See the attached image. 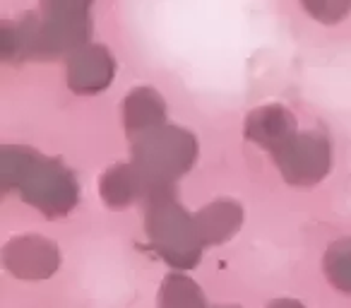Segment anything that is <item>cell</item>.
<instances>
[{
    "mask_svg": "<svg viewBox=\"0 0 351 308\" xmlns=\"http://www.w3.org/2000/svg\"><path fill=\"white\" fill-rule=\"evenodd\" d=\"M3 191L17 196L46 217H63L80 202L73 171L58 159H49L29 147H3Z\"/></svg>",
    "mask_w": 351,
    "mask_h": 308,
    "instance_id": "6da1fadb",
    "label": "cell"
},
{
    "mask_svg": "<svg viewBox=\"0 0 351 308\" xmlns=\"http://www.w3.org/2000/svg\"><path fill=\"white\" fill-rule=\"evenodd\" d=\"M197 162V140L191 130L161 126L132 140V164L147 183V196L186 176Z\"/></svg>",
    "mask_w": 351,
    "mask_h": 308,
    "instance_id": "7a4b0ae2",
    "label": "cell"
},
{
    "mask_svg": "<svg viewBox=\"0 0 351 308\" xmlns=\"http://www.w3.org/2000/svg\"><path fill=\"white\" fill-rule=\"evenodd\" d=\"M147 205V236L161 255L176 268H191L200 258L202 241L197 236L195 220L176 200L173 188L149 193Z\"/></svg>",
    "mask_w": 351,
    "mask_h": 308,
    "instance_id": "3957f363",
    "label": "cell"
},
{
    "mask_svg": "<svg viewBox=\"0 0 351 308\" xmlns=\"http://www.w3.org/2000/svg\"><path fill=\"white\" fill-rule=\"evenodd\" d=\"M287 183L311 188L330 174L332 147L322 132H296L287 145L272 154Z\"/></svg>",
    "mask_w": 351,
    "mask_h": 308,
    "instance_id": "277c9868",
    "label": "cell"
},
{
    "mask_svg": "<svg viewBox=\"0 0 351 308\" xmlns=\"http://www.w3.org/2000/svg\"><path fill=\"white\" fill-rule=\"evenodd\" d=\"M68 87L75 94H97L111 84L116 60L101 44H84L68 56Z\"/></svg>",
    "mask_w": 351,
    "mask_h": 308,
    "instance_id": "5b68a950",
    "label": "cell"
},
{
    "mask_svg": "<svg viewBox=\"0 0 351 308\" xmlns=\"http://www.w3.org/2000/svg\"><path fill=\"white\" fill-rule=\"evenodd\" d=\"M5 265L15 274L27 279L49 277L58 270L60 250L41 236H22L5 246Z\"/></svg>",
    "mask_w": 351,
    "mask_h": 308,
    "instance_id": "8992f818",
    "label": "cell"
},
{
    "mask_svg": "<svg viewBox=\"0 0 351 308\" xmlns=\"http://www.w3.org/2000/svg\"><path fill=\"white\" fill-rule=\"evenodd\" d=\"M298 132L296 116L282 104H265L245 118V137L269 154L279 152Z\"/></svg>",
    "mask_w": 351,
    "mask_h": 308,
    "instance_id": "52a82bcc",
    "label": "cell"
},
{
    "mask_svg": "<svg viewBox=\"0 0 351 308\" xmlns=\"http://www.w3.org/2000/svg\"><path fill=\"white\" fill-rule=\"evenodd\" d=\"M123 126L130 140L166 126V102L156 89L135 87L123 102Z\"/></svg>",
    "mask_w": 351,
    "mask_h": 308,
    "instance_id": "ba28073f",
    "label": "cell"
},
{
    "mask_svg": "<svg viewBox=\"0 0 351 308\" xmlns=\"http://www.w3.org/2000/svg\"><path fill=\"white\" fill-rule=\"evenodd\" d=\"M195 220V229L200 236L202 246L205 244H221V241L231 239L239 231L241 222H243V207L236 200H215L197 210L193 215Z\"/></svg>",
    "mask_w": 351,
    "mask_h": 308,
    "instance_id": "9c48e42d",
    "label": "cell"
},
{
    "mask_svg": "<svg viewBox=\"0 0 351 308\" xmlns=\"http://www.w3.org/2000/svg\"><path fill=\"white\" fill-rule=\"evenodd\" d=\"M99 193L108 207L121 210V207L132 205L142 193H147V183L132 162L116 164V167L104 171L101 181H99Z\"/></svg>",
    "mask_w": 351,
    "mask_h": 308,
    "instance_id": "30bf717a",
    "label": "cell"
},
{
    "mask_svg": "<svg viewBox=\"0 0 351 308\" xmlns=\"http://www.w3.org/2000/svg\"><path fill=\"white\" fill-rule=\"evenodd\" d=\"M325 272L335 287L351 294V239H341L327 250Z\"/></svg>",
    "mask_w": 351,
    "mask_h": 308,
    "instance_id": "8fae6325",
    "label": "cell"
},
{
    "mask_svg": "<svg viewBox=\"0 0 351 308\" xmlns=\"http://www.w3.org/2000/svg\"><path fill=\"white\" fill-rule=\"evenodd\" d=\"M161 308H205V303L191 279L169 277L161 292Z\"/></svg>",
    "mask_w": 351,
    "mask_h": 308,
    "instance_id": "7c38bea8",
    "label": "cell"
},
{
    "mask_svg": "<svg viewBox=\"0 0 351 308\" xmlns=\"http://www.w3.org/2000/svg\"><path fill=\"white\" fill-rule=\"evenodd\" d=\"M301 5L320 25H337L351 12V0H301Z\"/></svg>",
    "mask_w": 351,
    "mask_h": 308,
    "instance_id": "4fadbf2b",
    "label": "cell"
},
{
    "mask_svg": "<svg viewBox=\"0 0 351 308\" xmlns=\"http://www.w3.org/2000/svg\"><path fill=\"white\" fill-rule=\"evenodd\" d=\"M92 0H44L41 12L63 17H89Z\"/></svg>",
    "mask_w": 351,
    "mask_h": 308,
    "instance_id": "5bb4252c",
    "label": "cell"
},
{
    "mask_svg": "<svg viewBox=\"0 0 351 308\" xmlns=\"http://www.w3.org/2000/svg\"><path fill=\"white\" fill-rule=\"evenodd\" d=\"M272 308H303V306H298L296 301H277L272 303Z\"/></svg>",
    "mask_w": 351,
    "mask_h": 308,
    "instance_id": "9a60e30c",
    "label": "cell"
}]
</instances>
